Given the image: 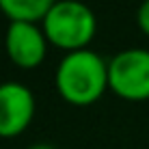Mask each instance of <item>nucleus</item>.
Listing matches in <instances>:
<instances>
[{
    "label": "nucleus",
    "mask_w": 149,
    "mask_h": 149,
    "mask_svg": "<svg viewBox=\"0 0 149 149\" xmlns=\"http://www.w3.org/2000/svg\"><path fill=\"white\" fill-rule=\"evenodd\" d=\"M56 0H0V11L11 22H43Z\"/></svg>",
    "instance_id": "6"
},
{
    "label": "nucleus",
    "mask_w": 149,
    "mask_h": 149,
    "mask_svg": "<svg viewBox=\"0 0 149 149\" xmlns=\"http://www.w3.org/2000/svg\"><path fill=\"white\" fill-rule=\"evenodd\" d=\"M28 149H56V147L50 145V143H35V145H30Z\"/></svg>",
    "instance_id": "8"
},
{
    "label": "nucleus",
    "mask_w": 149,
    "mask_h": 149,
    "mask_svg": "<svg viewBox=\"0 0 149 149\" xmlns=\"http://www.w3.org/2000/svg\"><path fill=\"white\" fill-rule=\"evenodd\" d=\"M136 22H138V28L149 37V0H143L141 7L136 11Z\"/></svg>",
    "instance_id": "7"
},
{
    "label": "nucleus",
    "mask_w": 149,
    "mask_h": 149,
    "mask_svg": "<svg viewBox=\"0 0 149 149\" xmlns=\"http://www.w3.org/2000/svg\"><path fill=\"white\" fill-rule=\"evenodd\" d=\"M108 89L121 100H149V50H121L108 61Z\"/></svg>",
    "instance_id": "3"
},
{
    "label": "nucleus",
    "mask_w": 149,
    "mask_h": 149,
    "mask_svg": "<svg viewBox=\"0 0 149 149\" xmlns=\"http://www.w3.org/2000/svg\"><path fill=\"white\" fill-rule=\"evenodd\" d=\"M48 37L43 28L33 22H9L4 33V48L13 65L22 69H35L48 54Z\"/></svg>",
    "instance_id": "5"
},
{
    "label": "nucleus",
    "mask_w": 149,
    "mask_h": 149,
    "mask_svg": "<svg viewBox=\"0 0 149 149\" xmlns=\"http://www.w3.org/2000/svg\"><path fill=\"white\" fill-rule=\"evenodd\" d=\"M37 110L33 91L26 84L7 80L0 84V138H15L30 125Z\"/></svg>",
    "instance_id": "4"
},
{
    "label": "nucleus",
    "mask_w": 149,
    "mask_h": 149,
    "mask_svg": "<svg viewBox=\"0 0 149 149\" xmlns=\"http://www.w3.org/2000/svg\"><path fill=\"white\" fill-rule=\"evenodd\" d=\"M54 84L65 102L91 106L108 89V61L91 48L67 52L56 65Z\"/></svg>",
    "instance_id": "1"
},
{
    "label": "nucleus",
    "mask_w": 149,
    "mask_h": 149,
    "mask_svg": "<svg viewBox=\"0 0 149 149\" xmlns=\"http://www.w3.org/2000/svg\"><path fill=\"white\" fill-rule=\"evenodd\" d=\"M45 37L52 45L76 52L89 48L97 33V17L82 0H56L41 22Z\"/></svg>",
    "instance_id": "2"
}]
</instances>
